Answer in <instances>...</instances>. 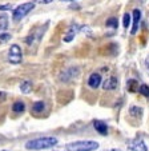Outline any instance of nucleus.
<instances>
[{
	"label": "nucleus",
	"instance_id": "nucleus-15",
	"mask_svg": "<svg viewBox=\"0 0 149 151\" xmlns=\"http://www.w3.org/2000/svg\"><path fill=\"white\" fill-rule=\"evenodd\" d=\"M7 28H8V17L6 14H1L0 15V32Z\"/></svg>",
	"mask_w": 149,
	"mask_h": 151
},
{
	"label": "nucleus",
	"instance_id": "nucleus-2",
	"mask_svg": "<svg viewBox=\"0 0 149 151\" xmlns=\"http://www.w3.org/2000/svg\"><path fill=\"white\" fill-rule=\"evenodd\" d=\"M98 148V143L95 140H77L65 145V151H95Z\"/></svg>",
	"mask_w": 149,
	"mask_h": 151
},
{
	"label": "nucleus",
	"instance_id": "nucleus-22",
	"mask_svg": "<svg viewBox=\"0 0 149 151\" xmlns=\"http://www.w3.org/2000/svg\"><path fill=\"white\" fill-rule=\"evenodd\" d=\"M14 9V6L12 4H6V6H0V11H11Z\"/></svg>",
	"mask_w": 149,
	"mask_h": 151
},
{
	"label": "nucleus",
	"instance_id": "nucleus-10",
	"mask_svg": "<svg viewBox=\"0 0 149 151\" xmlns=\"http://www.w3.org/2000/svg\"><path fill=\"white\" fill-rule=\"evenodd\" d=\"M140 19H141V11L140 9H135L133 11V26H132V29H130V35H136V32L138 29Z\"/></svg>",
	"mask_w": 149,
	"mask_h": 151
},
{
	"label": "nucleus",
	"instance_id": "nucleus-8",
	"mask_svg": "<svg viewBox=\"0 0 149 151\" xmlns=\"http://www.w3.org/2000/svg\"><path fill=\"white\" fill-rule=\"evenodd\" d=\"M93 127L100 135H107L108 134V126L103 120H93Z\"/></svg>",
	"mask_w": 149,
	"mask_h": 151
},
{
	"label": "nucleus",
	"instance_id": "nucleus-4",
	"mask_svg": "<svg viewBox=\"0 0 149 151\" xmlns=\"http://www.w3.org/2000/svg\"><path fill=\"white\" fill-rule=\"evenodd\" d=\"M23 60V52L17 44H12L8 51V62L11 64H20Z\"/></svg>",
	"mask_w": 149,
	"mask_h": 151
},
{
	"label": "nucleus",
	"instance_id": "nucleus-16",
	"mask_svg": "<svg viewBox=\"0 0 149 151\" xmlns=\"http://www.w3.org/2000/svg\"><path fill=\"white\" fill-rule=\"evenodd\" d=\"M138 84H137V82H136L135 79H130V80H128V90L129 91H132V92H135V91H138Z\"/></svg>",
	"mask_w": 149,
	"mask_h": 151
},
{
	"label": "nucleus",
	"instance_id": "nucleus-19",
	"mask_svg": "<svg viewBox=\"0 0 149 151\" xmlns=\"http://www.w3.org/2000/svg\"><path fill=\"white\" fill-rule=\"evenodd\" d=\"M129 112H130V115H132V116H138V115H141L143 110H141L140 107H136V106H132V107H130V110H129Z\"/></svg>",
	"mask_w": 149,
	"mask_h": 151
},
{
	"label": "nucleus",
	"instance_id": "nucleus-13",
	"mask_svg": "<svg viewBox=\"0 0 149 151\" xmlns=\"http://www.w3.org/2000/svg\"><path fill=\"white\" fill-rule=\"evenodd\" d=\"M24 110H26V104L21 100H17L12 104V111L16 112V114H21V112H24Z\"/></svg>",
	"mask_w": 149,
	"mask_h": 151
},
{
	"label": "nucleus",
	"instance_id": "nucleus-26",
	"mask_svg": "<svg viewBox=\"0 0 149 151\" xmlns=\"http://www.w3.org/2000/svg\"><path fill=\"white\" fill-rule=\"evenodd\" d=\"M145 64H146V67H148V68H149V56L146 58V60H145Z\"/></svg>",
	"mask_w": 149,
	"mask_h": 151
},
{
	"label": "nucleus",
	"instance_id": "nucleus-18",
	"mask_svg": "<svg viewBox=\"0 0 149 151\" xmlns=\"http://www.w3.org/2000/svg\"><path fill=\"white\" fill-rule=\"evenodd\" d=\"M138 92H140L141 95H144V96L149 98V86L146 84H141L140 88H138Z\"/></svg>",
	"mask_w": 149,
	"mask_h": 151
},
{
	"label": "nucleus",
	"instance_id": "nucleus-1",
	"mask_svg": "<svg viewBox=\"0 0 149 151\" xmlns=\"http://www.w3.org/2000/svg\"><path fill=\"white\" fill-rule=\"evenodd\" d=\"M57 138L55 137H41L36 138V139H31L26 143L27 150L32 151H39V150H47V148H52L57 145Z\"/></svg>",
	"mask_w": 149,
	"mask_h": 151
},
{
	"label": "nucleus",
	"instance_id": "nucleus-12",
	"mask_svg": "<svg viewBox=\"0 0 149 151\" xmlns=\"http://www.w3.org/2000/svg\"><path fill=\"white\" fill-rule=\"evenodd\" d=\"M45 110V103L43 100H37L32 104V112L34 114H41L43 111Z\"/></svg>",
	"mask_w": 149,
	"mask_h": 151
},
{
	"label": "nucleus",
	"instance_id": "nucleus-7",
	"mask_svg": "<svg viewBox=\"0 0 149 151\" xmlns=\"http://www.w3.org/2000/svg\"><path fill=\"white\" fill-rule=\"evenodd\" d=\"M100 84H101V75L98 74V72L91 74L89 79H88V86H89L91 88H97Z\"/></svg>",
	"mask_w": 149,
	"mask_h": 151
},
{
	"label": "nucleus",
	"instance_id": "nucleus-11",
	"mask_svg": "<svg viewBox=\"0 0 149 151\" xmlns=\"http://www.w3.org/2000/svg\"><path fill=\"white\" fill-rule=\"evenodd\" d=\"M77 74V70L76 68H68L65 72H63V75L60 76V80L61 82H68V80H71L72 78H75Z\"/></svg>",
	"mask_w": 149,
	"mask_h": 151
},
{
	"label": "nucleus",
	"instance_id": "nucleus-23",
	"mask_svg": "<svg viewBox=\"0 0 149 151\" xmlns=\"http://www.w3.org/2000/svg\"><path fill=\"white\" fill-rule=\"evenodd\" d=\"M36 1L40 4H49V3H52L53 0H36Z\"/></svg>",
	"mask_w": 149,
	"mask_h": 151
},
{
	"label": "nucleus",
	"instance_id": "nucleus-21",
	"mask_svg": "<svg viewBox=\"0 0 149 151\" xmlns=\"http://www.w3.org/2000/svg\"><path fill=\"white\" fill-rule=\"evenodd\" d=\"M11 39V34H7V32H0V43H6Z\"/></svg>",
	"mask_w": 149,
	"mask_h": 151
},
{
	"label": "nucleus",
	"instance_id": "nucleus-24",
	"mask_svg": "<svg viewBox=\"0 0 149 151\" xmlns=\"http://www.w3.org/2000/svg\"><path fill=\"white\" fill-rule=\"evenodd\" d=\"M6 99V92H0V100Z\"/></svg>",
	"mask_w": 149,
	"mask_h": 151
},
{
	"label": "nucleus",
	"instance_id": "nucleus-5",
	"mask_svg": "<svg viewBox=\"0 0 149 151\" xmlns=\"http://www.w3.org/2000/svg\"><path fill=\"white\" fill-rule=\"evenodd\" d=\"M128 148L132 151H148V147L143 139H132L128 142Z\"/></svg>",
	"mask_w": 149,
	"mask_h": 151
},
{
	"label": "nucleus",
	"instance_id": "nucleus-14",
	"mask_svg": "<svg viewBox=\"0 0 149 151\" xmlns=\"http://www.w3.org/2000/svg\"><path fill=\"white\" fill-rule=\"evenodd\" d=\"M20 91L23 94H29L32 91V83L29 80H24V82L20 83Z\"/></svg>",
	"mask_w": 149,
	"mask_h": 151
},
{
	"label": "nucleus",
	"instance_id": "nucleus-9",
	"mask_svg": "<svg viewBox=\"0 0 149 151\" xmlns=\"http://www.w3.org/2000/svg\"><path fill=\"white\" fill-rule=\"evenodd\" d=\"M117 86H118L117 79H116L115 76H109V78H107V79H105L104 83H103V88L111 91V90L117 88Z\"/></svg>",
	"mask_w": 149,
	"mask_h": 151
},
{
	"label": "nucleus",
	"instance_id": "nucleus-25",
	"mask_svg": "<svg viewBox=\"0 0 149 151\" xmlns=\"http://www.w3.org/2000/svg\"><path fill=\"white\" fill-rule=\"evenodd\" d=\"M103 151H121V150H117V148H109V150H103Z\"/></svg>",
	"mask_w": 149,
	"mask_h": 151
},
{
	"label": "nucleus",
	"instance_id": "nucleus-3",
	"mask_svg": "<svg viewBox=\"0 0 149 151\" xmlns=\"http://www.w3.org/2000/svg\"><path fill=\"white\" fill-rule=\"evenodd\" d=\"M34 8H35L34 1H28V3H23V4H20V6H17L16 8L14 9V12H12V19H14V22H19L23 17H26Z\"/></svg>",
	"mask_w": 149,
	"mask_h": 151
},
{
	"label": "nucleus",
	"instance_id": "nucleus-6",
	"mask_svg": "<svg viewBox=\"0 0 149 151\" xmlns=\"http://www.w3.org/2000/svg\"><path fill=\"white\" fill-rule=\"evenodd\" d=\"M80 27L77 26V24H72V26L69 27V29L67 31V34L64 35V37H63V40H64L65 43H69L72 42L73 39H75V36H76V34L79 32Z\"/></svg>",
	"mask_w": 149,
	"mask_h": 151
},
{
	"label": "nucleus",
	"instance_id": "nucleus-20",
	"mask_svg": "<svg viewBox=\"0 0 149 151\" xmlns=\"http://www.w3.org/2000/svg\"><path fill=\"white\" fill-rule=\"evenodd\" d=\"M130 24V14H124V17H123V26L125 27V28H128Z\"/></svg>",
	"mask_w": 149,
	"mask_h": 151
},
{
	"label": "nucleus",
	"instance_id": "nucleus-17",
	"mask_svg": "<svg viewBox=\"0 0 149 151\" xmlns=\"http://www.w3.org/2000/svg\"><path fill=\"white\" fill-rule=\"evenodd\" d=\"M107 26L111 27V28H117V26H118L117 17H109V19L107 20Z\"/></svg>",
	"mask_w": 149,
	"mask_h": 151
}]
</instances>
